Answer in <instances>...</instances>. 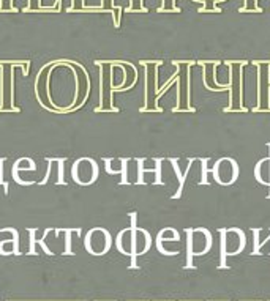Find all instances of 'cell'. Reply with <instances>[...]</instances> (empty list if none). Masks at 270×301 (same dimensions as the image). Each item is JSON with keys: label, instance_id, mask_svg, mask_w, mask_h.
Here are the masks:
<instances>
[{"label": "cell", "instance_id": "obj_5", "mask_svg": "<svg viewBox=\"0 0 270 301\" xmlns=\"http://www.w3.org/2000/svg\"><path fill=\"white\" fill-rule=\"evenodd\" d=\"M201 161V172H202V178H201V185H209V180H207V174H209V170H207V158H202L199 159Z\"/></svg>", "mask_w": 270, "mask_h": 301}, {"label": "cell", "instance_id": "obj_4", "mask_svg": "<svg viewBox=\"0 0 270 301\" xmlns=\"http://www.w3.org/2000/svg\"><path fill=\"white\" fill-rule=\"evenodd\" d=\"M255 178L264 185L270 188V156H265L262 159H259L255 166Z\"/></svg>", "mask_w": 270, "mask_h": 301}, {"label": "cell", "instance_id": "obj_9", "mask_svg": "<svg viewBox=\"0 0 270 301\" xmlns=\"http://www.w3.org/2000/svg\"><path fill=\"white\" fill-rule=\"evenodd\" d=\"M199 13H221L218 8H212V10H207V8H199Z\"/></svg>", "mask_w": 270, "mask_h": 301}, {"label": "cell", "instance_id": "obj_8", "mask_svg": "<svg viewBox=\"0 0 270 301\" xmlns=\"http://www.w3.org/2000/svg\"><path fill=\"white\" fill-rule=\"evenodd\" d=\"M250 65H253V67H270V60H252Z\"/></svg>", "mask_w": 270, "mask_h": 301}, {"label": "cell", "instance_id": "obj_1", "mask_svg": "<svg viewBox=\"0 0 270 301\" xmlns=\"http://www.w3.org/2000/svg\"><path fill=\"white\" fill-rule=\"evenodd\" d=\"M218 233L221 235V265L220 267H226L224 264L226 255L240 254L246 245V236H245V232L239 227L218 229Z\"/></svg>", "mask_w": 270, "mask_h": 301}, {"label": "cell", "instance_id": "obj_7", "mask_svg": "<svg viewBox=\"0 0 270 301\" xmlns=\"http://www.w3.org/2000/svg\"><path fill=\"white\" fill-rule=\"evenodd\" d=\"M172 65H185V67H193L196 65V60H174L172 62Z\"/></svg>", "mask_w": 270, "mask_h": 301}, {"label": "cell", "instance_id": "obj_3", "mask_svg": "<svg viewBox=\"0 0 270 301\" xmlns=\"http://www.w3.org/2000/svg\"><path fill=\"white\" fill-rule=\"evenodd\" d=\"M188 267L191 265V255H202L212 248V233L204 229V227H196V229H188Z\"/></svg>", "mask_w": 270, "mask_h": 301}, {"label": "cell", "instance_id": "obj_2", "mask_svg": "<svg viewBox=\"0 0 270 301\" xmlns=\"http://www.w3.org/2000/svg\"><path fill=\"white\" fill-rule=\"evenodd\" d=\"M214 180L221 186H231L239 178V164L233 158H221L212 167Z\"/></svg>", "mask_w": 270, "mask_h": 301}, {"label": "cell", "instance_id": "obj_6", "mask_svg": "<svg viewBox=\"0 0 270 301\" xmlns=\"http://www.w3.org/2000/svg\"><path fill=\"white\" fill-rule=\"evenodd\" d=\"M223 65H226V67H229V65H234V67H246V65H250V62H248V60H224Z\"/></svg>", "mask_w": 270, "mask_h": 301}]
</instances>
